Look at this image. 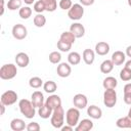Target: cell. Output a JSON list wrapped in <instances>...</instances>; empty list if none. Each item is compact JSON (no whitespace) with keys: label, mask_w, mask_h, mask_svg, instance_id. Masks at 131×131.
Instances as JSON below:
<instances>
[{"label":"cell","mask_w":131,"mask_h":131,"mask_svg":"<svg viewBox=\"0 0 131 131\" xmlns=\"http://www.w3.org/2000/svg\"><path fill=\"white\" fill-rule=\"evenodd\" d=\"M10 128L13 131H23V130L27 129V125H26V123H25L24 120L18 119V118H15V119L11 120V122H10Z\"/></svg>","instance_id":"d6986e66"},{"label":"cell","mask_w":131,"mask_h":131,"mask_svg":"<svg viewBox=\"0 0 131 131\" xmlns=\"http://www.w3.org/2000/svg\"><path fill=\"white\" fill-rule=\"evenodd\" d=\"M124 68H126V69H128V70H130L131 71V58L128 60V61H126V63H125V67Z\"/></svg>","instance_id":"ee69618b"},{"label":"cell","mask_w":131,"mask_h":131,"mask_svg":"<svg viewBox=\"0 0 131 131\" xmlns=\"http://www.w3.org/2000/svg\"><path fill=\"white\" fill-rule=\"evenodd\" d=\"M79 1H80V3H81L82 5H84V6H90V5H92V4L94 3L95 0H79Z\"/></svg>","instance_id":"ab89813d"},{"label":"cell","mask_w":131,"mask_h":131,"mask_svg":"<svg viewBox=\"0 0 131 131\" xmlns=\"http://www.w3.org/2000/svg\"><path fill=\"white\" fill-rule=\"evenodd\" d=\"M5 104H3V103H1L0 104V108H1V112H0V116H3L4 115V113H5Z\"/></svg>","instance_id":"7bdbcfd3"},{"label":"cell","mask_w":131,"mask_h":131,"mask_svg":"<svg viewBox=\"0 0 131 131\" xmlns=\"http://www.w3.org/2000/svg\"><path fill=\"white\" fill-rule=\"evenodd\" d=\"M29 85L31 88H34V89H38L40 88L42 85H43V81L41 78L39 77H32L30 80H29Z\"/></svg>","instance_id":"1f68e13d"},{"label":"cell","mask_w":131,"mask_h":131,"mask_svg":"<svg viewBox=\"0 0 131 131\" xmlns=\"http://www.w3.org/2000/svg\"><path fill=\"white\" fill-rule=\"evenodd\" d=\"M52 112H53V110L50 106H48L46 103H44L42 106H40L38 108V115L42 119H48L49 117H51Z\"/></svg>","instance_id":"44dd1931"},{"label":"cell","mask_w":131,"mask_h":131,"mask_svg":"<svg viewBox=\"0 0 131 131\" xmlns=\"http://www.w3.org/2000/svg\"><path fill=\"white\" fill-rule=\"evenodd\" d=\"M125 54H126L128 57L131 58V45H129V46L126 48V52H125Z\"/></svg>","instance_id":"b9f144b4"},{"label":"cell","mask_w":131,"mask_h":131,"mask_svg":"<svg viewBox=\"0 0 131 131\" xmlns=\"http://www.w3.org/2000/svg\"><path fill=\"white\" fill-rule=\"evenodd\" d=\"M128 117L131 118V106H130V108H129V111H128Z\"/></svg>","instance_id":"7dc6e473"},{"label":"cell","mask_w":131,"mask_h":131,"mask_svg":"<svg viewBox=\"0 0 131 131\" xmlns=\"http://www.w3.org/2000/svg\"><path fill=\"white\" fill-rule=\"evenodd\" d=\"M110 52V45L108 43L104 42V41H100L98 43H96L95 45V53H97L98 55H106Z\"/></svg>","instance_id":"2e32d148"},{"label":"cell","mask_w":131,"mask_h":131,"mask_svg":"<svg viewBox=\"0 0 131 131\" xmlns=\"http://www.w3.org/2000/svg\"><path fill=\"white\" fill-rule=\"evenodd\" d=\"M87 115H88L90 118H92V119L98 120V119H100V118L102 117V111H101V108L98 107L97 105L92 104V105L88 106V108H87Z\"/></svg>","instance_id":"9a60e30c"},{"label":"cell","mask_w":131,"mask_h":131,"mask_svg":"<svg viewBox=\"0 0 131 131\" xmlns=\"http://www.w3.org/2000/svg\"><path fill=\"white\" fill-rule=\"evenodd\" d=\"M23 0H8L7 2V8L9 10H16L21 7Z\"/></svg>","instance_id":"d6a6232c"},{"label":"cell","mask_w":131,"mask_h":131,"mask_svg":"<svg viewBox=\"0 0 131 131\" xmlns=\"http://www.w3.org/2000/svg\"><path fill=\"white\" fill-rule=\"evenodd\" d=\"M93 128V122L90 119H83L75 127L76 131H89Z\"/></svg>","instance_id":"5bb4252c"},{"label":"cell","mask_w":131,"mask_h":131,"mask_svg":"<svg viewBox=\"0 0 131 131\" xmlns=\"http://www.w3.org/2000/svg\"><path fill=\"white\" fill-rule=\"evenodd\" d=\"M114 62L112 61V59H105L101 62L100 64V72L102 74H108L113 71L114 69Z\"/></svg>","instance_id":"603a6c76"},{"label":"cell","mask_w":131,"mask_h":131,"mask_svg":"<svg viewBox=\"0 0 131 131\" xmlns=\"http://www.w3.org/2000/svg\"><path fill=\"white\" fill-rule=\"evenodd\" d=\"M50 123L56 129H60L63 126V123H64V111H63L61 105L53 110L52 115L50 117Z\"/></svg>","instance_id":"7a4b0ae2"},{"label":"cell","mask_w":131,"mask_h":131,"mask_svg":"<svg viewBox=\"0 0 131 131\" xmlns=\"http://www.w3.org/2000/svg\"><path fill=\"white\" fill-rule=\"evenodd\" d=\"M34 10L37 12V13H42L43 11H45V6L43 4V2L41 0H38L34 3Z\"/></svg>","instance_id":"8d00e7d4"},{"label":"cell","mask_w":131,"mask_h":131,"mask_svg":"<svg viewBox=\"0 0 131 131\" xmlns=\"http://www.w3.org/2000/svg\"><path fill=\"white\" fill-rule=\"evenodd\" d=\"M103 103L106 107H114L117 103V92L115 89H105L103 93Z\"/></svg>","instance_id":"8992f818"},{"label":"cell","mask_w":131,"mask_h":131,"mask_svg":"<svg viewBox=\"0 0 131 131\" xmlns=\"http://www.w3.org/2000/svg\"><path fill=\"white\" fill-rule=\"evenodd\" d=\"M27 5H31L33 3H35V0H23Z\"/></svg>","instance_id":"bcb514c9"},{"label":"cell","mask_w":131,"mask_h":131,"mask_svg":"<svg viewBox=\"0 0 131 131\" xmlns=\"http://www.w3.org/2000/svg\"><path fill=\"white\" fill-rule=\"evenodd\" d=\"M45 6V10L48 12H53L57 8V1L56 0H41Z\"/></svg>","instance_id":"4316f807"},{"label":"cell","mask_w":131,"mask_h":131,"mask_svg":"<svg viewBox=\"0 0 131 131\" xmlns=\"http://www.w3.org/2000/svg\"><path fill=\"white\" fill-rule=\"evenodd\" d=\"M17 98H18V96H17V93L15 91H13V90H7L4 93H2L0 100H1V103H3L6 106H8V105L14 104L16 102Z\"/></svg>","instance_id":"52a82bcc"},{"label":"cell","mask_w":131,"mask_h":131,"mask_svg":"<svg viewBox=\"0 0 131 131\" xmlns=\"http://www.w3.org/2000/svg\"><path fill=\"white\" fill-rule=\"evenodd\" d=\"M127 2H128V5L131 7V0H127Z\"/></svg>","instance_id":"c3c4849f"},{"label":"cell","mask_w":131,"mask_h":131,"mask_svg":"<svg viewBox=\"0 0 131 131\" xmlns=\"http://www.w3.org/2000/svg\"><path fill=\"white\" fill-rule=\"evenodd\" d=\"M68 61L72 66H77L81 61V55L78 52H76V51L70 52L69 55H68Z\"/></svg>","instance_id":"484cf974"},{"label":"cell","mask_w":131,"mask_h":131,"mask_svg":"<svg viewBox=\"0 0 131 131\" xmlns=\"http://www.w3.org/2000/svg\"><path fill=\"white\" fill-rule=\"evenodd\" d=\"M15 62L19 68H26L30 63V57L25 52H18L15 55Z\"/></svg>","instance_id":"7c38bea8"},{"label":"cell","mask_w":131,"mask_h":131,"mask_svg":"<svg viewBox=\"0 0 131 131\" xmlns=\"http://www.w3.org/2000/svg\"><path fill=\"white\" fill-rule=\"evenodd\" d=\"M70 31L75 35L76 38H82L85 35V28L80 23H74L70 27Z\"/></svg>","instance_id":"4fadbf2b"},{"label":"cell","mask_w":131,"mask_h":131,"mask_svg":"<svg viewBox=\"0 0 131 131\" xmlns=\"http://www.w3.org/2000/svg\"><path fill=\"white\" fill-rule=\"evenodd\" d=\"M117 85H118L117 79L115 77H112V76L106 77L102 82V86L104 89H115L117 87Z\"/></svg>","instance_id":"7402d4cb"},{"label":"cell","mask_w":131,"mask_h":131,"mask_svg":"<svg viewBox=\"0 0 131 131\" xmlns=\"http://www.w3.org/2000/svg\"><path fill=\"white\" fill-rule=\"evenodd\" d=\"M11 33H12V36L14 39L16 40H24L27 35H28V30L27 28L21 25V24H16L12 27V30H11Z\"/></svg>","instance_id":"ba28073f"},{"label":"cell","mask_w":131,"mask_h":131,"mask_svg":"<svg viewBox=\"0 0 131 131\" xmlns=\"http://www.w3.org/2000/svg\"><path fill=\"white\" fill-rule=\"evenodd\" d=\"M124 102L131 105V83H127L124 86Z\"/></svg>","instance_id":"83f0119b"},{"label":"cell","mask_w":131,"mask_h":131,"mask_svg":"<svg viewBox=\"0 0 131 131\" xmlns=\"http://www.w3.org/2000/svg\"><path fill=\"white\" fill-rule=\"evenodd\" d=\"M31 101H32V103L34 104L35 107L39 108L40 106H42L45 103L43 93L41 91H34L32 93V96H31Z\"/></svg>","instance_id":"8fae6325"},{"label":"cell","mask_w":131,"mask_h":131,"mask_svg":"<svg viewBox=\"0 0 131 131\" xmlns=\"http://www.w3.org/2000/svg\"><path fill=\"white\" fill-rule=\"evenodd\" d=\"M34 25L37 27V28H42L45 26L46 24V17L45 15H43L42 13H37L34 17Z\"/></svg>","instance_id":"4dcf8cb0"},{"label":"cell","mask_w":131,"mask_h":131,"mask_svg":"<svg viewBox=\"0 0 131 131\" xmlns=\"http://www.w3.org/2000/svg\"><path fill=\"white\" fill-rule=\"evenodd\" d=\"M116 125L119 128H131V118L130 117H122L116 121Z\"/></svg>","instance_id":"cb8c5ba5"},{"label":"cell","mask_w":131,"mask_h":131,"mask_svg":"<svg viewBox=\"0 0 131 131\" xmlns=\"http://www.w3.org/2000/svg\"><path fill=\"white\" fill-rule=\"evenodd\" d=\"M83 15H84V8H83L82 4L75 3L68 10V16L72 20H79L82 18Z\"/></svg>","instance_id":"5b68a950"},{"label":"cell","mask_w":131,"mask_h":131,"mask_svg":"<svg viewBox=\"0 0 131 131\" xmlns=\"http://www.w3.org/2000/svg\"><path fill=\"white\" fill-rule=\"evenodd\" d=\"M82 58L84 60V62L88 66L92 64L94 62V59H95V52L92 50V49H85L83 51V54H82Z\"/></svg>","instance_id":"ffe728a7"},{"label":"cell","mask_w":131,"mask_h":131,"mask_svg":"<svg viewBox=\"0 0 131 131\" xmlns=\"http://www.w3.org/2000/svg\"><path fill=\"white\" fill-rule=\"evenodd\" d=\"M45 103H46L48 106H50L52 110H54V108H56V107H58V106L61 105V99H60V97H59L58 95L52 94V95H50V96L46 99Z\"/></svg>","instance_id":"ac0fdd59"},{"label":"cell","mask_w":131,"mask_h":131,"mask_svg":"<svg viewBox=\"0 0 131 131\" xmlns=\"http://www.w3.org/2000/svg\"><path fill=\"white\" fill-rule=\"evenodd\" d=\"M43 89H44V91L45 92H47V93H54L55 91H56V89H57V85H56V83L54 82V81H47V82H45L44 84H43Z\"/></svg>","instance_id":"f1b7e54d"},{"label":"cell","mask_w":131,"mask_h":131,"mask_svg":"<svg viewBox=\"0 0 131 131\" xmlns=\"http://www.w3.org/2000/svg\"><path fill=\"white\" fill-rule=\"evenodd\" d=\"M59 40L64 41V42L70 43V44H74L75 43V40H76V37H75V35L71 31H66V32L61 33Z\"/></svg>","instance_id":"d4e9b609"},{"label":"cell","mask_w":131,"mask_h":131,"mask_svg":"<svg viewBox=\"0 0 131 131\" xmlns=\"http://www.w3.org/2000/svg\"><path fill=\"white\" fill-rule=\"evenodd\" d=\"M80 119V111L77 107H71L66 113V122L68 125L72 127H76L79 123Z\"/></svg>","instance_id":"277c9868"},{"label":"cell","mask_w":131,"mask_h":131,"mask_svg":"<svg viewBox=\"0 0 131 131\" xmlns=\"http://www.w3.org/2000/svg\"><path fill=\"white\" fill-rule=\"evenodd\" d=\"M120 79L122 81H125V82H128L131 80V71L124 68L123 70H121L120 72Z\"/></svg>","instance_id":"d590c367"},{"label":"cell","mask_w":131,"mask_h":131,"mask_svg":"<svg viewBox=\"0 0 131 131\" xmlns=\"http://www.w3.org/2000/svg\"><path fill=\"white\" fill-rule=\"evenodd\" d=\"M40 129H41V127L37 122H31L27 125V130L28 131H39Z\"/></svg>","instance_id":"f35d334b"},{"label":"cell","mask_w":131,"mask_h":131,"mask_svg":"<svg viewBox=\"0 0 131 131\" xmlns=\"http://www.w3.org/2000/svg\"><path fill=\"white\" fill-rule=\"evenodd\" d=\"M73 103H74V106L79 108V110H83L87 106L88 104V99L86 97V95L82 94V93H78L74 96L73 98Z\"/></svg>","instance_id":"9c48e42d"},{"label":"cell","mask_w":131,"mask_h":131,"mask_svg":"<svg viewBox=\"0 0 131 131\" xmlns=\"http://www.w3.org/2000/svg\"><path fill=\"white\" fill-rule=\"evenodd\" d=\"M18 107L21 115H24L27 119H33L36 115V107L32 101L28 99H20L18 102Z\"/></svg>","instance_id":"6da1fadb"},{"label":"cell","mask_w":131,"mask_h":131,"mask_svg":"<svg viewBox=\"0 0 131 131\" xmlns=\"http://www.w3.org/2000/svg\"><path fill=\"white\" fill-rule=\"evenodd\" d=\"M18 15L23 19H28L32 15V8L29 6H24L18 9Z\"/></svg>","instance_id":"f546056e"},{"label":"cell","mask_w":131,"mask_h":131,"mask_svg":"<svg viewBox=\"0 0 131 131\" xmlns=\"http://www.w3.org/2000/svg\"><path fill=\"white\" fill-rule=\"evenodd\" d=\"M111 59H112V61L114 62L115 66H121V64H123V62L126 59V54L123 51L117 50L112 54V58Z\"/></svg>","instance_id":"e0dca14e"},{"label":"cell","mask_w":131,"mask_h":131,"mask_svg":"<svg viewBox=\"0 0 131 131\" xmlns=\"http://www.w3.org/2000/svg\"><path fill=\"white\" fill-rule=\"evenodd\" d=\"M17 74L16 66L13 63H6L3 64L0 69V78L2 80H11Z\"/></svg>","instance_id":"3957f363"},{"label":"cell","mask_w":131,"mask_h":131,"mask_svg":"<svg viewBox=\"0 0 131 131\" xmlns=\"http://www.w3.org/2000/svg\"><path fill=\"white\" fill-rule=\"evenodd\" d=\"M56 73L60 78H67L72 73V68L70 63L67 62H60L56 68Z\"/></svg>","instance_id":"30bf717a"},{"label":"cell","mask_w":131,"mask_h":131,"mask_svg":"<svg viewBox=\"0 0 131 131\" xmlns=\"http://www.w3.org/2000/svg\"><path fill=\"white\" fill-rule=\"evenodd\" d=\"M60 129H61V130H62V131H72V130H74V129H75V128H74V127H72V126H70V125H68V124H67V125H66V126H62V127H61V128H60Z\"/></svg>","instance_id":"60d3db41"},{"label":"cell","mask_w":131,"mask_h":131,"mask_svg":"<svg viewBox=\"0 0 131 131\" xmlns=\"http://www.w3.org/2000/svg\"><path fill=\"white\" fill-rule=\"evenodd\" d=\"M60 60H61V54H60V52H58V51H52L49 54V61L51 63L56 64V63H59Z\"/></svg>","instance_id":"e575fe53"},{"label":"cell","mask_w":131,"mask_h":131,"mask_svg":"<svg viewBox=\"0 0 131 131\" xmlns=\"http://www.w3.org/2000/svg\"><path fill=\"white\" fill-rule=\"evenodd\" d=\"M4 13V0H1V11H0V14L2 15Z\"/></svg>","instance_id":"f6af8a7d"},{"label":"cell","mask_w":131,"mask_h":131,"mask_svg":"<svg viewBox=\"0 0 131 131\" xmlns=\"http://www.w3.org/2000/svg\"><path fill=\"white\" fill-rule=\"evenodd\" d=\"M72 45H73V44L67 43V42L61 41V40H58V41H57V44H56L57 48H58L61 52H68V51H70L71 48H72Z\"/></svg>","instance_id":"836d02e7"},{"label":"cell","mask_w":131,"mask_h":131,"mask_svg":"<svg viewBox=\"0 0 131 131\" xmlns=\"http://www.w3.org/2000/svg\"><path fill=\"white\" fill-rule=\"evenodd\" d=\"M58 5L62 10H69L73 6V2L72 0H60Z\"/></svg>","instance_id":"74e56055"}]
</instances>
